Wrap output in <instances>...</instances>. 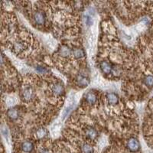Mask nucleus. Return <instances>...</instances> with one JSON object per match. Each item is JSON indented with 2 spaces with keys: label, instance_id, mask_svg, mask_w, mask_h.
<instances>
[{
  "label": "nucleus",
  "instance_id": "f257e3e1",
  "mask_svg": "<svg viewBox=\"0 0 153 153\" xmlns=\"http://www.w3.org/2000/svg\"><path fill=\"white\" fill-rule=\"evenodd\" d=\"M50 90L52 93L53 96L61 97L64 93V85L59 82H55V83H53L50 85Z\"/></svg>",
  "mask_w": 153,
  "mask_h": 153
},
{
  "label": "nucleus",
  "instance_id": "f8f14e48",
  "mask_svg": "<svg viewBox=\"0 0 153 153\" xmlns=\"http://www.w3.org/2000/svg\"><path fill=\"white\" fill-rule=\"evenodd\" d=\"M77 82H78V85L80 87H87L89 84L90 80L88 78H87L84 76L79 75L77 78Z\"/></svg>",
  "mask_w": 153,
  "mask_h": 153
},
{
  "label": "nucleus",
  "instance_id": "f3484780",
  "mask_svg": "<svg viewBox=\"0 0 153 153\" xmlns=\"http://www.w3.org/2000/svg\"><path fill=\"white\" fill-rule=\"evenodd\" d=\"M37 71L40 73H45L47 71V70L44 68V67H41V66H38V68H37Z\"/></svg>",
  "mask_w": 153,
  "mask_h": 153
},
{
  "label": "nucleus",
  "instance_id": "6e6552de",
  "mask_svg": "<svg viewBox=\"0 0 153 153\" xmlns=\"http://www.w3.org/2000/svg\"><path fill=\"white\" fill-rule=\"evenodd\" d=\"M106 97L108 104L110 105H116L119 103V97L114 93H108Z\"/></svg>",
  "mask_w": 153,
  "mask_h": 153
},
{
  "label": "nucleus",
  "instance_id": "9d476101",
  "mask_svg": "<svg viewBox=\"0 0 153 153\" xmlns=\"http://www.w3.org/2000/svg\"><path fill=\"white\" fill-rule=\"evenodd\" d=\"M85 99L87 103L89 104H92L93 105V104L97 103V96H96V94H94V92H88L87 94H86Z\"/></svg>",
  "mask_w": 153,
  "mask_h": 153
},
{
  "label": "nucleus",
  "instance_id": "39448f33",
  "mask_svg": "<svg viewBox=\"0 0 153 153\" xmlns=\"http://www.w3.org/2000/svg\"><path fill=\"white\" fill-rule=\"evenodd\" d=\"M100 69H101L102 72L104 74H109L113 72L114 71V67L112 66L111 63H109L107 61H102L99 64Z\"/></svg>",
  "mask_w": 153,
  "mask_h": 153
},
{
  "label": "nucleus",
  "instance_id": "ddd939ff",
  "mask_svg": "<svg viewBox=\"0 0 153 153\" xmlns=\"http://www.w3.org/2000/svg\"><path fill=\"white\" fill-rule=\"evenodd\" d=\"M81 150L83 153H94V148L87 142L83 143V145H81Z\"/></svg>",
  "mask_w": 153,
  "mask_h": 153
},
{
  "label": "nucleus",
  "instance_id": "9b49d317",
  "mask_svg": "<svg viewBox=\"0 0 153 153\" xmlns=\"http://www.w3.org/2000/svg\"><path fill=\"white\" fill-rule=\"evenodd\" d=\"M8 117L12 120H16L18 119V110L15 108H11V109H8V111L6 113Z\"/></svg>",
  "mask_w": 153,
  "mask_h": 153
},
{
  "label": "nucleus",
  "instance_id": "f03ea898",
  "mask_svg": "<svg viewBox=\"0 0 153 153\" xmlns=\"http://www.w3.org/2000/svg\"><path fill=\"white\" fill-rule=\"evenodd\" d=\"M21 96H22V99L25 102L28 103V102L32 101V99H34L35 93L34 89L32 87H27L22 90V93H21Z\"/></svg>",
  "mask_w": 153,
  "mask_h": 153
},
{
  "label": "nucleus",
  "instance_id": "4468645a",
  "mask_svg": "<svg viewBox=\"0 0 153 153\" xmlns=\"http://www.w3.org/2000/svg\"><path fill=\"white\" fill-rule=\"evenodd\" d=\"M46 135H47V131H46V129H44V128H39V129H37V131H36L35 136L38 139H42V138H44Z\"/></svg>",
  "mask_w": 153,
  "mask_h": 153
},
{
  "label": "nucleus",
  "instance_id": "20e7f679",
  "mask_svg": "<svg viewBox=\"0 0 153 153\" xmlns=\"http://www.w3.org/2000/svg\"><path fill=\"white\" fill-rule=\"evenodd\" d=\"M35 22L38 25H43L45 24L46 16L44 13L42 11H36L34 13Z\"/></svg>",
  "mask_w": 153,
  "mask_h": 153
},
{
  "label": "nucleus",
  "instance_id": "0eeeda50",
  "mask_svg": "<svg viewBox=\"0 0 153 153\" xmlns=\"http://www.w3.org/2000/svg\"><path fill=\"white\" fill-rule=\"evenodd\" d=\"M85 134L90 140H96L97 138V131L93 127H88L86 129Z\"/></svg>",
  "mask_w": 153,
  "mask_h": 153
},
{
  "label": "nucleus",
  "instance_id": "1a4fd4ad",
  "mask_svg": "<svg viewBox=\"0 0 153 153\" xmlns=\"http://www.w3.org/2000/svg\"><path fill=\"white\" fill-rule=\"evenodd\" d=\"M72 54L76 59H80L85 56V52H84L83 48H75L72 50Z\"/></svg>",
  "mask_w": 153,
  "mask_h": 153
},
{
  "label": "nucleus",
  "instance_id": "dca6fc26",
  "mask_svg": "<svg viewBox=\"0 0 153 153\" xmlns=\"http://www.w3.org/2000/svg\"><path fill=\"white\" fill-rule=\"evenodd\" d=\"M85 22H86V24L87 25H91V23H92L91 18H90V16H86Z\"/></svg>",
  "mask_w": 153,
  "mask_h": 153
},
{
  "label": "nucleus",
  "instance_id": "7ed1b4c3",
  "mask_svg": "<svg viewBox=\"0 0 153 153\" xmlns=\"http://www.w3.org/2000/svg\"><path fill=\"white\" fill-rule=\"evenodd\" d=\"M127 149L132 152H136L140 149V145L135 138H131L127 142Z\"/></svg>",
  "mask_w": 153,
  "mask_h": 153
},
{
  "label": "nucleus",
  "instance_id": "423d86ee",
  "mask_svg": "<svg viewBox=\"0 0 153 153\" xmlns=\"http://www.w3.org/2000/svg\"><path fill=\"white\" fill-rule=\"evenodd\" d=\"M21 149L22 151L25 153H30L32 152L34 149V145L32 142L30 141H25L22 142L21 145Z\"/></svg>",
  "mask_w": 153,
  "mask_h": 153
},
{
  "label": "nucleus",
  "instance_id": "2eb2a0df",
  "mask_svg": "<svg viewBox=\"0 0 153 153\" xmlns=\"http://www.w3.org/2000/svg\"><path fill=\"white\" fill-rule=\"evenodd\" d=\"M145 85L149 86V87H153V76L149 75L144 80Z\"/></svg>",
  "mask_w": 153,
  "mask_h": 153
}]
</instances>
